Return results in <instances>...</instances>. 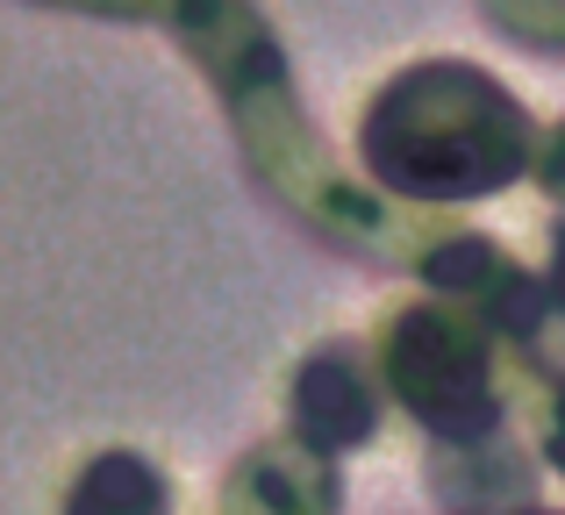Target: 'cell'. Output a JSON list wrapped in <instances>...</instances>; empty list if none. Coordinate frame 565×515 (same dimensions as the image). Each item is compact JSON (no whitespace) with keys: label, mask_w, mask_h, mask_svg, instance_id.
I'll list each match as a JSON object with an SVG mask.
<instances>
[{"label":"cell","mask_w":565,"mask_h":515,"mask_svg":"<svg viewBox=\"0 0 565 515\" xmlns=\"http://www.w3.org/2000/svg\"><path fill=\"white\" fill-rule=\"evenodd\" d=\"M65 515H166V487L143 459H94L86 480L72 487V508Z\"/></svg>","instance_id":"6da1fadb"}]
</instances>
